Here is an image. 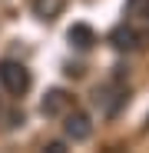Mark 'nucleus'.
I'll return each instance as SVG.
<instances>
[{
	"label": "nucleus",
	"instance_id": "nucleus-1",
	"mask_svg": "<svg viewBox=\"0 0 149 153\" xmlns=\"http://www.w3.org/2000/svg\"><path fill=\"white\" fill-rule=\"evenodd\" d=\"M0 87L10 97H23L33 87V76H30V70L20 60H0Z\"/></svg>",
	"mask_w": 149,
	"mask_h": 153
},
{
	"label": "nucleus",
	"instance_id": "nucleus-2",
	"mask_svg": "<svg viewBox=\"0 0 149 153\" xmlns=\"http://www.w3.org/2000/svg\"><path fill=\"white\" fill-rule=\"evenodd\" d=\"M126 100H129V93H126V87H123L119 80L103 83V87L93 90V103H96V110L103 117H116L123 107H126Z\"/></svg>",
	"mask_w": 149,
	"mask_h": 153
},
{
	"label": "nucleus",
	"instance_id": "nucleus-3",
	"mask_svg": "<svg viewBox=\"0 0 149 153\" xmlns=\"http://www.w3.org/2000/svg\"><path fill=\"white\" fill-rule=\"evenodd\" d=\"M63 133H66V140H73V143H86V140L93 137V120H90V113H83V110H66Z\"/></svg>",
	"mask_w": 149,
	"mask_h": 153
},
{
	"label": "nucleus",
	"instance_id": "nucleus-4",
	"mask_svg": "<svg viewBox=\"0 0 149 153\" xmlns=\"http://www.w3.org/2000/svg\"><path fill=\"white\" fill-rule=\"evenodd\" d=\"M142 43H146V37H142L139 30H133L129 23H119V27H113V30H109V47H113V50H119V53L139 50Z\"/></svg>",
	"mask_w": 149,
	"mask_h": 153
},
{
	"label": "nucleus",
	"instance_id": "nucleus-5",
	"mask_svg": "<svg viewBox=\"0 0 149 153\" xmlns=\"http://www.w3.org/2000/svg\"><path fill=\"white\" fill-rule=\"evenodd\" d=\"M66 110H70V93H66V90H60V87L46 90L43 103H40V113H43V117H63Z\"/></svg>",
	"mask_w": 149,
	"mask_h": 153
},
{
	"label": "nucleus",
	"instance_id": "nucleus-6",
	"mask_svg": "<svg viewBox=\"0 0 149 153\" xmlns=\"http://www.w3.org/2000/svg\"><path fill=\"white\" fill-rule=\"evenodd\" d=\"M66 40H70V47H76V50H90L96 43V33H93L90 23H73V27L66 30Z\"/></svg>",
	"mask_w": 149,
	"mask_h": 153
},
{
	"label": "nucleus",
	"instance_id": "nucleus-7",
	"mask_svg": "<svg viewBox=\"0 0 149 153\" xmlns=\"http://www.w3.org/2000/svg\"><path fill=\"white\" fill-rule=\"evenodd\" d=\"M66 7V0H33V13L40 20H57Z\"/></svg>",
	"mask_w": 149,
	"mask_h": 153
},
{
	"label": "nucleus",
	"instance_id": "nucleus-8",
	"mask_svg": "<svg viewBox=\"0 0 149 153\" xmlns=\"http://www.w3.org/2000/svg\"><path fill=\"white\" fill-rule=\"evenodd\" d=\"M146 4H149V0H126V17H139V13H146Z\"/></svg>",
	"mask_w": 149,
	"mask_h": 153
},
{
	"label": "nucleus",
	"instance_id": "nucleus-9",
	"mask_svg": "<svg viewBox=\"0 0 149 153\" xmlns=\"http://www.w3.org/2000/svg\"><path fill=\"white\" fill-rule=\"evenodd\" d=\"M46 153H63V143H46Z\"/></svg>",
	"mask_w": 149,
	"mask_h": 153
},
{
	"label": "nucleus",
	"instance_id": "nucleus-10",
	"mask_svg": "<svg viewBox=\"0 0 149 153\" xmlns=\"http://www.w3.org/2000/svg\"><path fill=\"white\" fill-rule=\"evenodd\" d=\"M142 17H146V20H149V4H146V13H142Z\"/></svg>",
	"mask_w": 149,
	"mask_h": 153
}]
</instances>
